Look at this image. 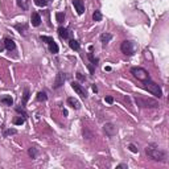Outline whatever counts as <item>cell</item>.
I'll list each match as a JSON object with an SVG mask.
<instances>
[{
	"label": "cell",
	"instance_id": "1",
	"mask_svg": "<svg viewBox=\"0 0 169 169\" xmlns=\"http://www.w3.org/2000/svg\"><path fill=\"white\" fill-rule=\"evenodd\" d=\"M145 153L148 154L152 160H154V161H165V160H167V152H164L163 149H160L156 144L147 145Z\"/></svg>",
	"mask_w": 169,
	"mask_h": 169
},
{
	"label": "cell",
	"instance_id": "2",
	"mask_svg": "<svg viewBox=\"0 0 169 169\" xmlns=\"http://www.w3.org/2000/svg\"><path fill=\"white\" fill-rule=\"evenodd\" d=\"M144 86H145V89L148 90L151 94H153L156 98H161V96H163V90H161V87L156 83V82H153L151 78L149 80H147V81H144Z\"/></svg>",
	"mask_w": 169,
	"mask_h": 169
},
{
	"label": "cell",
	"instance_id": "3",
	"mask_svg": "<svg viewBox=\"0 0 169 169\" xmlns=\"http://www.w3.org/2000/svg\"><path fill=\"white\" fill-rule=\"evenodd\" d=\"M135 102L136 105L141 109H154V107H159V103L157 100L154 99H151V98H141V96H136L135 98Z\"/></svg>",
	"mask_w": 169,
	"mask_h": 169
},
{
	"label": "cell",
	"instance_id": "4",
	"mask_svg": "<svg viewBox=\"0 0 169 169\" xmlns=\"http://www.w3.org/2000/svg\"><path fill=\"white\" fill-rule=\"evenodd\" d=\"M131 74L134 75L136 80H139L141 82H144V81H147V80H149V78H151L148 71H147L145 69H143V67H139V66L132 67V69H131Z\"/></svg>",
	"mask_w": 169,
	"mask_h": 169
},
{
	"label": "cell",
	"instance_id": "5",
	"mask_svg": "<svg viewBox=\"0 0 169 169\" xmlns=\"http://www.w3.org/2000/svg\"><path fill=\"white\" fill-rule=\"evenodd\" d=\"M40 38H41V41H44V42L48 44L50 53H53V54H57V53H58L60 48H58V45H57V42L53 40V37H49V36H41Z\"/></svg>",
	"mask_w": 169,
	"mask_h": 169
},
{
	"label": "cell",
	"instance_id": "6",
	"mask_svg": "<svg viewBox=\"0 0 169 169\" xmlns=\"http://www.w3.org/2000/svg\"><path fill=\"white\" fill-rule=\"evenodd\" d=\"M120 50L122 53H124L125 56H132L135 53V44L132 41L125 40L120 44Z\"/></svg>",
	"mask_w": 169,
	"mask_h": 169
},
{
	"label": "cell",
	"instance_id": "7",
	"mask_svg": "<svg viewBox=\"0 0 169 169\" xmlns=\"http://www.w3.org/2000/svg\"><path fill=\"white\" fill-rule=\"evenodd\" d=\"M71 87H73V90L81 96V98H83V99L87 98V91H86L83 86L80 85L78 82H71Z\"/></svg>",
	"mask_w": 169,
	"mask_h": 169
},
{
	"label": "cell",
	"instance_id": "8",
	"mask_svg": "<svg viewBox=\"0 0 169 169\" xmlns=\"http://www.w3.org/2000/svg\"><path fill=\"white\" fill-rule=\"evenodd\" d=\"M58 34L61 38L63 40H71V36H73V32H71L69 28H63V27H60L58 28Z\"/></svg>",
	"mask_w": 169,
	"mask_h": 169
},
{
	"label": "cell",
	"instance_id": "9",
	"mask_svg": "<svg viewBox=\"0 0 169 169\" xmlns=\"http://www.w3.org/2000/svg\"><path fill=\"white\" fill-rule=\"evenodd\" d=\"M65 80H66V75H65L62 71H60V73L56 75V80H54V85H53V89H60L61 86L65 83Z\"/></svg>",
	"mask_w": 169,
	"mask_h": 169
},
{
	"label": "cell",
	"instance_id": "10",
	"mask_svg": "<svg viewBox=\"0 0 169 169\" xmlns=\"http://www.w3.org/2000/svg\"><path fill=\"white\" fill-rule=\"evenodd\" d=\"M103 129H105L106 135H107V136H110V138L115 136V135H116V132H118L116 127H115V125H114L112 123H106L105 125H103Z\"/></svg>",
	"mask_w": 169,
	"mask_h": 169
},
{
	"label": "cell",
	"instance_id": "11",
	"mask_svg": "<svg viewBox=\"0 0 169 169\" xmlns=\"http://www.w3.org/2000/svg\"><path fill=\"white\" fill-rule=\"evenodd\" d=\"M73 5L75 11H77L78 15H82L85 12V4H83V0H73Z\"/></svg>",
	"mask_w": 169,
	"mask_h": 169
},
{
	"label": "cell",
	"instance_id": "12",
	"mask_svg": "<svg viewBox=\"0 0 169 169\" xmlns=\"http://www.w3.org/2000/svg\"><path fill=\"white\" fill-rule=\"evenodd\" d=\"M31 24L33 25V27H38V25L41 24V16H40V13H37V12L32 13V16H31Z\"/></svg>",
	"mask_w": 169,
	"mask_h": 169
},
{
	"label": "cell",
	"instance_id": "13",
	"mask_svg": "<svg viewBox=\"0 0 169 169\" xmlns=\"http://www.w3.org/2000/svg\"><path fill=\"white\" fill-rule=\"evenodd\" d=\"M4 48L7 50H9V52H12V50H15L16 49V44H15V41L12 40V38H4Z\"/></svg>",
	"mask_w": 169,
	"mask_h": 169
},
{
	"label": "cell",
	"instance_id": "14",
	"mask_svg": "<svg viewBox=\"0 0 169 169\" xmlns=\"http://www.w3.org/2000/svg\"><path fill=\"white\" fill-rule=\"evenodd\" d=\"M67 105H69L71 109L74 110H80L81 109V103L78 102L75 98H73V96H70V98H67Z\"/></svg>",
	"mask_w": 169,
	"mask_h": 169
},
{
	"label": "cell",
	"instance_id": "15",
	"mask_svg": "<svg viewBox=\"0 0 169 169\" xmlns=\"http://www.w3.org/2000/svg\"><path fill=\"white\" fill-rule=\"evenodd\" d=\"M111 40H112V34H111V33H103V34H100V42H102L103 45H107Z\"/></svg>",
	"mask_w": 169,
	"mask_h": 169
},
{
	"label": "cell",
	"instance_id": "16",
	"mask_svg": "<svg viewBox=\"0 0 169 169\" xmlns=\"http://www.w3.org/2000/svg\"><path fill=\"white\" fill-rule=\"evenodd\" d=\"M0 102H2L3 105H5V106H12L13 105V99L11 98V95L2 96V98H0Z\"/></svg>",
	"mask_w": 169,
	"mask_h": 169
},
{
	"label": "cell",
	"instance_id": "17",
	"mask_svg": "<svg viewBox=\"0 0 169 169\" xmlns=\"http://www.w3.org/2000/svg\"><path fill=\"white\" fill-rule=\"evenodd\" d=\"M16 3L23 11H28V8H29V3H28V0H16Z\"/></svg>",
	"mask_w": 169,
	"mask_h": 169
},
{
	"label": "cell",
	"instance_id": "18",
	"mask_svg": "<svg viewBox=\"0 0 169 169\" xmlns=\"http://www.w3.org/2000/svg\"><path fill=\"white\" fill-rule=\"evenodd\" d=\"M87 58L90 61V65H93V66H96V65H98V62H99V60L96 58V57H94V54H93L91 52L87 53Z\"/></svg>",
	"mask_w": 169,
	"mask_h": 169
},
{
	"label": "cell",
	"instance_id": "19",
	"mask_svg": "<svg viewBox=\"0 0 169 169\" xmlns=\"http://www.w3.org/2000/svg\"><path fill=\"white\" fill-rule=\"evenodd\" d=\"M69 46L73 50H80V48H81V45H80V42H78L77 40H74V38H71V40H69Z\"/></svg>",
	"mask_w": 169,
	"mask_h": 169
},
{
	"label": "cell",
	"instance_id": "20",
	"mask_svg": "<svg viewBox=\"0 0 169 169\" xmlns=\"http://www.w3.org/2000/svg\"><path fill=\"white\" fill-rule=\"evenodd\" d=\"M15 28L20 32V33H24V34L27 33V31H28V25H25V24H16Z\"/></svg>",
	"mask_w": 169,
	"mask_h": 169
},
{
	"label": "cell",
	"instance_id": "21",
	"mask_svg": "<svg viewBox=\"0 0 169 169\" xmlns=\"http://www.w3.org/2000/svg\"><path fill=\"white\" fill-rule=\"evenodd\" d=\"M16 112L17 114H21V115H23V118H25V119H27V118H28V114H27V111H25V109H24V106H17L16 107Z\"/></svg>",
	"mask_w": 169,
	"mask_h": 169
},
{
	"label": "cell",
	"instance_id": "22",
	"mask_svg": "<svg viewBox=\"0 0 169 169\" xmlns=\"http://www.w3.org/2000/svg\"><path fill=\"white\" fill-rule=\"evenodd\" d=\"M36 98H37V100L38 102H45L46 99H48V96H46V93H44V91H40L37 94V96H36Z\"/></svg>",
	"mask_w": 169,
	"mask_h": 169
},
{
	"label": "cell",
	"instance_id": "23",
	"mask_svg": "<svg viewBox=\"0 0 169 169\" xmlns=\"http://www.w3.org/2000/svg\"><path fill=\"white\" fill-rule=\"evenodd\" d=\"M28 99H29V90H28V89H24V94H23V106L27 105Z\"/></svg>",
	"mask_w": 169,
	"mask_h": 169
},
{
	"label": "cell",
	"instance_id": "24",
	"mask_svg": "<svg viewBox=\"0 0 169 169\" xmlns=\"http://www.w3.org/2000/svg\"><path fill=\"white\" fill-rule=\"evenodd\" d=\"M93 20L94 21H100L102 20V13H100V11L96 9L94 13H93Z\"/></svg>",
	"mask_w": 169,
	"mask_h": 169
},
{
	"label": "cell",
	"instance_id": "25",
	"mask_svg": "<svg viewBox=\"0 0 169 169\" xmlns=\"http://www.w3.org/2000/svg\"><path fill=\"white\" fill-rule=\"evenodd\" d=\"M56 20H57V23L61 24L65 20V13L63 12H57L56 13Z\"/></svg>",
	"mask_w": 169,
	"mask_h": 169
},
{
	"label": "cell",
	"instance_id": "26",
	"mask_svg": "<svg viewBox=\"0 0 169 169\" xmlns=\"http://www.w3.org/2000/svg\"><path fill=\"white\" fill-rule=\"evenodd\" d=\"M28 154H29L32 159H36V157H37V149H36L34 147H31L29 151H28Z\"/></svg>",
	"mask_w": 169,
	"mask_h": 169
},
{
	"label": "cell",
	"instance_id": "27",
	"mask_svg": "<svg viewBox=\"0 0 169 169\" xmlns=\"http://www.w3.org/2000/svg\"><path fill=\"white\" fill-rule=\"evenodd\" d=\"M33 2L37 7H46L48 4V0H33Z\"/></svg>",
	"mask_w": 169,
	"mask_h": 169
},
{
	"label": "cell",
	"instance_id": "28",
	"mask_svg": "<svg viewBox=\"0 0 169 169\" xmlns=\"http://www.w3.org/2000/svg\"><path fill=\"white\" fill-rule=\"evenodd\" d=\"M13 123H15L16 125H23L25 123V118H16V119H13Z\"/></svg>",
	"mask_w": 169,
	"mask_h": 169
},
{
	"label": "cell",
	"instance_id": "29",
	"mask_svg": "<svg viewBox=\"0 0 169 169\" xmlns=\"http://www.w3.org/2000/svg\"><path fill=\"white\" fill-rule=\"evenodd\" d=\"M17 134V131H16V129H5V131H4V136H5V138H7V136H9V135H16Z\"/></svg>",
	"mask_w": 169,
	"mask_h": 169
},
{
	"label": "cell",
	"instance_id": "30",
	"mask_svg": "<svg viewBox=\"0 0 169 169\" xmlns=\"http://www.w3.org/2000/svg\"><path fill=\"white\" fill-rule=\"evenodd\" d=\"M128 148H129V151H131V152H134V153H138V152H139V149L136 148V147H135L134 144H129V145H128Z\"/></svg>",
	"mask_w": 169,
	"mask_h": 169
},
{
	"label": "cell",
	"instance_id": "31",
	"mask_svg": "<svg viewBox=\"0 0 169 169\" xmlns=\"http://www.w3.org/2000/svg\"><path fill=\"white\" fill-rule=\"evenodd\" d=\"M105 100L109 103V105H112V103H114V98H112V96H106Z\"/></svg>",
	"mask_w": 169,
	"mask_h": 169
},
{
	"label": "cell",
	"instance_id": "32",
	"mask_svg": "<svg viewBox=\"0 0 169 169\" xmlns=\"http://www.w3.org/2000/svg\"><path fill=\"white\" fill-rule=\"evenodd\" d=\"M75 75H77V78H78L80 81H85V80H86V77H85V75H82L81 73H77Z\"/></svg>",
	"mask_w": 169,
	"mask_h": 169
},
{
	"label": "cell",
	"instance_id": "33",
	"mask_svg": "<svg viewBox=\"0 0 169 169\" xmlns=\"http://www.w3.org/2000/svg\"><path fill=\"white\" fill-rule=\"evenodd\" d=\"M122 168H127V164H120L116 167V169H122Z\"/></svg>",
	"mask_w": 169,
	"mask_h": 169
},
{
	"label": "cell",
	"instance_id": "34",
	"mask_svg": "<svg viewBox=\"0 0 169 169\" xmlns=\"http://www.w3.org/2000/svg\"><path fill=\"white\" fill-rule=\"evenodd\" d=\"M4 50V42H0V52Z\"/></svg>",
	"mask_w": 169,
	"mask_h": 169
},
{
	"label": "cell",
	"instance_id": "35",
	"mask_svg": "<svg viewBox=\"0 0 169 169\" xmlns=\"http://www.w3.org/2000/svg\"><path fill=\"white\" fill-rule=\"evenodd\" d=\"M91 89H93V91H94V93H96V91H98V87H96L95 85H93V86H91Z\"/></svg>",
	"mask_w": 169,
	"mask_h": 169
},
{
	"label": "cell",
	"instance_id": "36",
	"mask_svg": "<svg viewBox=\"0 0 169 169\" xmlns=\"http://www.w3.org/2000/svg\"><path fill=\"white\" fill-rule=\"evenodd\" d=\"M105 70H107V71H110V70H111V67H110V66H106V67H105Z\"/></svg>",
	"mask_w": 169,
	"mask_h": 169
}]
</instances>
